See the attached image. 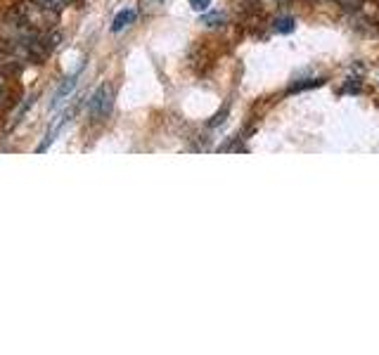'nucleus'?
<instances>
[{
    "mask_svg": "<svg viewBox=\"0 0 379 355\" xmlns=\"http://www.w3.org/2000/svg\"><path fill=\"white\" fill-rule=\"evenodd\" d=\"M275 31H280V34H289V31H294V19L291 17H283L275 22Z\"/></svg>",
    "mask_w": 379,
    "mask_h": 355,
    "instance_id": "20e7f679",
    "label": "nucleus"
},
{
    "mask_svg": "<svg viewBox=\"0 0 379 355\" xmlns=\"http://www.w3.org/2000/svg\"><path fill=\"white\" fill-rule=\"evenodd\" d=\"M190 5H192L194 12H204V10L211 5V0H190Z\"/></svg>",
    "mask_w": 379,
    "mask_h": 355,
    "instance_id": "6e6552de",
    "label": "nucleus"
},
{
    "mask_svg": "<svg viewBox=\"0 0 379 355\" xmlns=\"http://www.w3.org/2000/svg\"><path fill=\"white\" fill-rule=\"evenodd\" d=\"M69 3H71V0H40V5H43V8H48V10H62Z\"/></svg>",
    "mask_w": 379,
    "mask_h": 355,
    "instance_id": "39448f33",
    "label": "nucleus"
},
{
    "mask_svg": "<svg viewBox=\"0 0 379 355\" xmlns=\"http://www.w3.org/2000/svg\"><path fill=\"white\" fill-rule=\"evenodd\" d=\"M204 22L207 24H213V22H223V14L218 12V14H209V17H204Z\"/></svg>",
    "mask_w": 379,
    "mask_h": 355,
    "instance_id": "1a4fd4ad",
    "label": "nucleus"
},
{
    "mask_svg": "<svg viewBox=\"0 0 379 355\" xmlns=\"http://www.w3.org/2000/svg\"><path fill=\"white\" fill-rule=\"evenodd\" d=\"M228 107H223V109L221 111H218V114L216 116H213V121H211V126L213 128H218V126H223V123H225V118H228Z\"/></svg>",
    "mask_w": 379,
    "mask_h": 355,
    "instance_id": "423d86ee",
    "label": "nucleus"
},
{
    "mask_svg": "<svg viewBox=\"0 0 379 355\" xmlns=\"http://www.w3.org/2000/svg\"><path fill=\"white\" fill-rule=\"evenodd\" d=\"M135 17H138L135 10H131V8H128V10H121V12L114 17V22H112V31H116V34H119V31H124V29L128 27V24L135 22Z\"/></svg>",
    "mask_w": 379,
    "mask_h": 355,
    "instance_id": "7ed1b4c3",
    "label": "nucleus"
},
{
    "mask_svg": "<svg viewBox=\"0 0 379 355\" xmlns=\"http://www.w3.org/2000/svg\"><path fill=\"white\" fill-rule=\"evenodd\" d=\"M317 86H322V79H315V81H309V83H299L291 88V92H299V90H306V88H317Z\"/></svg>",
    "mask_w": 379,
    "mask_h": 355,
    "instance_id": "0eeeda50",
    "label": "nucleus"
},
{
    "mask_svg": "<svg viewBox=\"0 0 379 355\" xmlns=\"http://www.w3.org/2000/svg\"><path fill=\"white\" fill-rule=\"evenodd\" d=\"M76 83H79V71L76 74H71L69 79L64 81L62 86H60V90L55 92V97H53V102H50V109H55V107H60L64 102V97H69L71 95V90L76 88Z\"/></svg>",
    "mask_w": 379,
    "mask_h": 355,
    "instance_id": "f03ea898",
    "label": "nucleus"
},
{
    "mask_svg": "<svg viewBox=\"0 0 379 355\" xmlns=\"http://www.w3.org/2000/svg\"><path fill=\"white\" fill-rule=\"evenodd\" d=\"M114 107V92H112V86L105 83L95 90L93 100H90V114L93 118H105Z\"/></svg>",
    "mask_w": 379,
    "mask_h": 355,
    "instance_id": "f257e3e1",
    "label": "nucleus"
}]
</instances>
